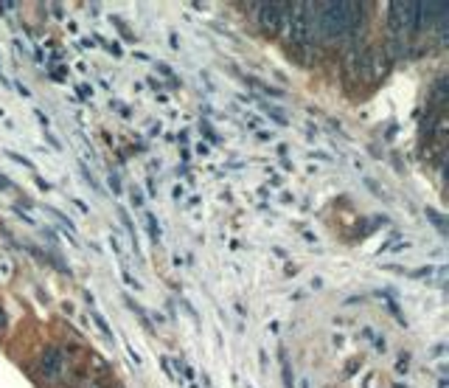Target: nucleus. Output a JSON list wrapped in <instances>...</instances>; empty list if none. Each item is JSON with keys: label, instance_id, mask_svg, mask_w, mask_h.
I'll use <instances>...</instances> for the list:
<instances>
[{"label": "nucleus", "instance_id": "f257e3e1", "mask_svg": "<svg viewBox=\"0 0 449 388\" xmlns=\"http://www.w3.org/2000/svg\"><path fill=\"white\" fill-rule=\"evenodd\" d=\"M71 369V354L59 346H45L40 360H37V377L43 380L45 386H56L68 377Z\"/></svg>", "mask_w": 449, "mask_h": 388}, {"label": "nucleus", "instance_id": "f03ea898", "mask_svg": "<svg viewBox=\"0 0 449 388\" xmlns=\"http://www.w3.org/2000/svg\"><path fill=\"white\" fill-rule=\"evenodd\" d=\"M281 34H284L295 48H304V46L312 43V37H309V11H306V3H289L287 23H284Z\"/></svg>", "mask_w": 449, "mask_h": 388}, {"label": "nucleus", "instance_id": "7ed1b4c3", "mask_svg": "<svg viewBox=\"0 0 449 388\" xmlns=\"http://www.w3.org/2000/svg\"><path fill=\"white\" fill-rule=\"evenodd\" d=\"M253 11H259V26L264 34H281L284 23H287V11H289V3H253L250 6Z\"/></svg>", "mask_w": 449, "mask_h": 388}, {"label": "nucleus", "instance_id": "20e7f679", "mask_svg": "<svg viewBox=\"0 0 449 388\" xmlns=\"http://www.w3.org/2000/svg\"><path fill=\"white\" fill-rule=\"evenodd\" d=\"M388 20L396 40H402L404 34H413L418 29V3H393Z\"/></svg>", "mask_w": 449, "mask_h": 388}, {"label": "nucleus", "instance_id": "39448f33", "mask_svg": "<svg viewBox=\"0 0 449 388\" xmlns=\"http://www.w3.org/2000/svg\"><path fill=\"white\" fill-rule=\"evenodd\" d=\"M388 59H391L388 51H382V48H368L365 53H359V71H362V76H365L368 82L385 79V76H388V68H391Z\"/></svg>", "mask_w": 449, "mask_h": 388}, {"label": "nucleus", "instance_id": "423d86ee", "mask_svg": "<svg viewBox=\"0 0 449 388\" xmlns=\"http://www.w3.org/2000/svg\"><path fill=\"white\" fill-rule=\"evenodd\" d=\"M343 76L349 85H354L359 79V48L357 46H349L343 53Z\"/></svg>", "mask_w": 449, "mask_h": 388}, {"label": "nucleus", "instance_id": "0eeeda50", "mask_svg": "<svg viewBox=\"0 0 449 388\" xmlns=\"http://www.w3.org/2000/svg\"><path fill=\"white\" fill-rule=\"evenodd\" d=\"M124 301H127V307H130V310H133L135 315H138V318H140V324H143V330H146V332H152V321H149V318H146V312H143V310H140V304H135L133 298H124Z\"/></svg>", "mask_w": 449, "mask_h": 388}, {"label": "nucleus", "instance_id": "6e6552de", "mask_svg": "<svg viewBox=\"0 0 449 388\" xmlns=\"http://www.w3.org/2000/svg\"><path fill=\"white\" fill-rule=\"evenodd\" d=\"M143 220H146V228H149V237H152V242L158 245V242H160V225L155 223V214H143Z\"/></svg>", "mask_w": 449, "mask_h": 388}, {"label": "nucleus", "instance_id": "1a4fd4ad", "mask_svg": "<svg viewBox=\"0 0 449 388\" xmlns=\"http://www.w3.org/2000/svg\"><path fill=\"white\" fill-rule=\"evenodd\" d=\"M90 318H93V321H96V327H98V330H101V335H104V338H115V335H113V330H110V324H107V321H104V318H101V315H98V312H96V310H93V312H90Z\"/></svg>", "mask_w": 449, "mask_h": 388}, {"label": "nucleus", "instance_id": "9d476101", "mask_svg": "<svg viewBox=\"0 0 449 388\" xmlns=\"http://www.w3.org/2000/svg\"><path fill=\"white\" fill-rule=\"evenodd\" d=\"M6 155H9L11 160H17V163H23L26 169H31V172H34V163H31L29 158H23V155H17V152H11V149H6Z\"/></svg>", "mask_w": 449, "mask_h": 388}, {"label": "nucleus", "instance_id": "9b49d317", "mask_svg": "<svg viewBox=\"0 0 449 388\" xmlns=\"http://www.w3.org/2000/svg\"><path fill=\"white\" fill-rule=\"evenodd\" d=\"M121 276H124V282H127L130 287H135V290L140 287V285H138V279H133V273L127 270V262H121Z\"/></svg>", "mask_w": 449, "mask_h": 388}, {"label": "nucleus", "instance_id": "f8f14e48", "mask_svg": "<svg viewBox=\"0 0 449 388\" xmlns=\"http://www.w3.org/2000/svg\"><path fill=\"white\" fill-rule=\"evenodd\" d=\"M281 369H284V383H287V388H295V386H292V374H289V363H287V354H281Z\"/></svg>", "mask_w": 449, "mask_h": 388}, {"label": "nucleus", "instance_id": "ddd939ff", "mask_svg": "<svg viewBox=\"0 0 449 388\" xmlns=\"http://www.w3.org/2000/svg\"><path fill=\"white\" fill-rule=\"evenodd\" d=\"M200 130H202V133H205L211 141H217V136H214V130H211V124H208V121H200Z\"/></svg>", "mask_w": 449, "mask_h": 388}, {"label": "nucleus", "instance_id": "4468645a", "mask_svg": "<svg viewBox=\"0 0 449 388\" xmlns=\"http://www.w3.org/2000/svg\"><path fill=\"white\" fill-rule=\"evenodd\" d=\"M110 186H113V194H121V180L115 178V172L110 175Z\"/></svg>", "mask_w": 449, "mask_h": 388}, {"label": "nucleus", "instance_id": "2eb2a0df", "mask_svg": "<svg viewBox=\"0 0 449 388\" xmlns=\"http://www.w3.org/2000/svg\"><path fill=\"white\" fill-rule=\"evenodd\" d=\"M267 113H269V118H275L278 124H287V118H284V116H281L278 110H269V107H267Z\"/></svg>", "mask_w": 449, "mask_h": 388}, {"label": "nucleus", "instance_id": "dca6fc26", "mask_svg": "<svg viewBox=\"0 0 449 388\" xmlns=\"http://www.w3.org/2000/svg\"><path fill=\"white\" fill-rule=\"evenodd\" d=\"M133 205H135V208H140V205H143V197H140V192H138V189H133Z\"/></svg>", "mask_w": 449, "mask_h": 388}, {"label": "nucleus", "instance_id": "f3484780", "mask_svg": "<svg viewBox=\"0 0 449 388\" xmlns=\"http://www.w3.org/2000/svg\"><path fill=\"white\" fill-rule=\"evenodd\" d=\"M127 349H130V354H133V360H135V366H140V354H138V352H135L133 346H127Z\"/></svg>", "mask_w": 449, "mask_h": 388}, {"label": "nucleus", "instance_id": "a211bd4d", "mask_svg": "<svg viewBox=\"0 0 449 388\" xmlns=\"http://www.w3.org/2000/svg\"><path fill=\"white\" fill-rule=\"evenodd\" d=\"M197 152H200V155H208L211 149H208V144H200V146H197Z\"/></svg>", "mask_w": 449, "mask_h": 388}, {"label": "nucleus", "instance_id": "6ab92c4d", "mask_svg": "<svg viewBox=\"0 0 449 388\" xmlns=\"http://www.w3.org/2000/svg\"><path fill=\"white\" fill-rule=\"evenodd\" d=\"M6 327V312H3V307H0V330Z\"/></svg>", "mask_w": 449, "mask_h": 388}, {"label": "nucleus", "instance_id": "aec40b11", "mask_svg": "<svg viewBox=\"0 0 449 388\" xmlns=\"http://www.w3.org/2000/svg\"><path fill=\"white\" fill-rule=\"evenodd\" d=\"M441 388H447V383H441Z\"/></svg>", "mask_w": 449, "mask_h": 388}, {"label": "nucleus", "instance_id": "412c9836", "mask_svg": "<svg viewBox=\"0 0 449 388\" xmlns=\"http://www.w3.org/2000/svg\"><path fill=\"white\" fill-rule=\"evenodd\" d=\"M191 388H194V386H191Z\"/></svg>", "mask_w": 449, "mask_h": 388}]
</instances>
